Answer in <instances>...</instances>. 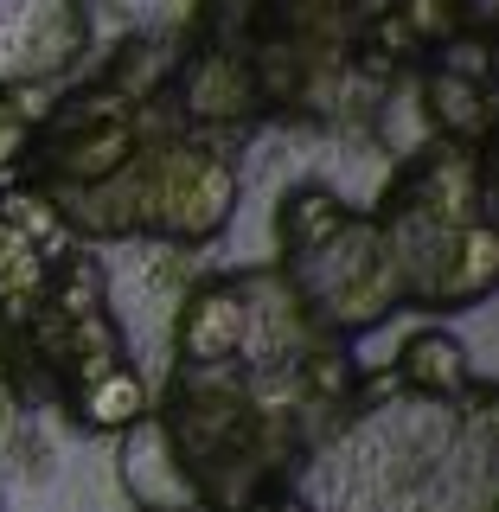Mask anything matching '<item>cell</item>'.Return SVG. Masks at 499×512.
Returning <instances> with one entry per match:
<instances>
[{
  "instance_id": "obj_6",
  "label": "cell",
  "mask_w": 499,
  "mask_h": 512,
  "mask_svg": "<svg viewBox=\"0 0 499 512\" xmlns=\"http://www.w3.org/2000/svg\"><path fill=\"white\" fill-rule=\"evenodd\" d=\"M90 0H0V84H58L90 52Z\"/></svg>"
},
{
  "instance_id": "obj_1",
  "label": "cell",
  "mask_w": 499,
  "mask_h": 512,
  "mask_svg": "<svg viewBox=\"0 0 499 512\" xmlns=\"http://www.w3.org/2000/svg\"><path fill=\"white\" fill-rule=\"evenodd\" d=\"M391 244L397 295L416 314H468L499 288V237L487 218V160L474 141L410 154L372 205Z\"/></svg>"
},
{
  "instance_id": "obj_13",
  "label": "cell",
  "mask_w": 499,
  "mask_h": 512,
  "mask_svg": "<svg viewBox=\"0 0 499 512\" xmlns=\"http://www.w3.org/2000/svg\"><path fill=\"white\" fill-rule=\"evenodd\" d=\"M340 218H346V199L333 186H320V180L288 186L282 205H276V256H295V250L320 244V237H327Z\"/></svg>"
},
{
  "instance_id": "obj_4",
  "label": "cell",
  "mask_w": 499,
  "mask_h": 512,
  "mask_svg": "<svg viewBox=\"0 0 499 512\" xmlns=\"http://www.w3.org/2000/svg\"><path fill=\"white\" fill-rule=\"evenodd\" d=\"M148 109L154 103H135V96L109 90L103 77H90L84 90L45 103V116L32 128L13 173L32 180L39 192H77V186L109 180L135 154V141L148 135Z\"/></svg>"
},
{
  "instance_id": "obj_9",
  "label": "cell",
  "mask_w": 499,
  "mask_h": 512,
  "mask_svg": "<svg viewBox=\"0 0 499 512\" xmlns=\"http://www.w3.org/2000/svg\"><path fill=\"white\" fill-rule=\"evenodd\" d=\"M71 237H45V231H26L20 218L0 212V333H13L20 320L39 308L45 282H52V263Z\"/></svg>"
},
{
  "instance_id": "obj_11",
  "label": "cell",
  "mask_w": 499,
  "mask_h": 512,
  "mask_svg": "<svg viewBox=\"0 0 499 512\" xmlns=\"http://www.w3.org/2000/svg\"><path fill=\"white\" fill-rule=\"evenodd\" d=\"M423 109L429 122H436L442 141H474V148H487V77H480V64L468 71H455V64H429L423 71Z\"/></svg>"
},
{
  "instance_id": "obj_12",
  "label": "cell",
  "mask_w": 499,
  "mask_h": 512,
  "mask_svg": "<svg viewBox=\"0 0 499 512\" xmlns=\"http://www.w3.org/2000/svg\"><path fill=\"white\" fill-rule=\"evenodd\" d=\"M154 404V391H148V378L135 372V365H116V372H103V378H90L84 391H71L64 397V416H71L84 436H122L135 416H148Z\"/></svg>"
},
{
  "instance_id": "obj_2",
  "label": "cell",
  "mask_w": 499,
  "mask_h": 512,
  "mask_svg": "<svg viewBox=\"0 0 499 512\" xmlns=\"http://www.w3.org/2000/svg\"><path fill=\"white\" fill-rule=\"evenodd\" d=\"M237 160L218 148L212 135H141L135 154L122 160L109 180L77 186V192H45L58 205L64 231L84 244H180V250H205L231 231L237 218Z\"/></svg>"
},
{
  "instance_id": "obj_5",
  "label": "cell",
  "mask_w": 499,
  "mask_h": 512,
  "mask_svg": "<svg viewBox=\"0 0 499 512\" xmlns=\"http://www.w3.org/2000/svg\"><path fill=\"white\" fill-rule=\"evenodd\" d=\"M160 103H173V116L199 128V135L263 116V90H256V64L244 52V39H199L192 52H173Z\"/></svg>"
},
{
  "instance_id": "obj_8",
  "label": "cell",
  "mask_w": 499,
  "mask_h": 512,
  "mask_svg": "<svg viewBox=\"0 0 499 512\" xmlns=\"http://www.w3.org/2000/svg\"><path fill=\"white\" fill-rule=\"evenodd\" d=\"M391 384H404L410 397H429V404H461L474 391V352L448 327H416L397 346Z\"/></svg>"
},
{
  "instance_id": "obj_7",
  "label": "cell",
  "mask_w": 499,
  "mask_h": 512,
  "mask_svg": "<svg viewBox=\"0 0 499 512\" xmlns=\"http://www.w3.org/2000/svg\"><path fill=\"white\" fill-rule=\"evenodd\" d=\"M250 333H256L250 269L244 276H205L173 308V359L180 365H231L250 352Z\"/></svg>"
},
{
  "instance_id": "obj_10",
  "label": "cell",
  "mask_w": 499,
  "mask_h": 512,
  "mask_svg": "<svg viewBox=\"0 0 499 512\" xmlns=\"http://www.w3.org/2000/svg\"><path fill=\"white\" fill-rule=\"evenodd\" d=\"M122 487L141 506H192V480L180 474V455H173L154 404H148V416H135L122 429Z\"/></svg>"
},
{
  "instance_id": "obj_14",
  "label": "cell",
  "mask_w": 499,
  "mask_h": 512,
  "mask_svg": "<svg viewBox=\"0 0 499 512\" xmlns=\"http://www.w3.org/2000/svg\"><path fill=\"white\" fill-rule=\"evenodd\" d=\"M45 103H52V84H0V180L20 167Z\"/></svg>"
},
{
  "instance_id": "obj_3",
  "label": "cell",
  "mask_w": 499,
  "mask_h": 512,
  "mask_svg": "<svg viewBox=\"0 0 499 512\" xmlns=\"http://www.w3.org/2000/svg\"><path fill=\"white\" fill-rule=\"evenodd\" d=\"M276 276L288 282V295L308 314V327L327 333V340H340V346L378 333L384 320L404 308L378 212H352V205L320 244L295 250V256H276Z\"/></svg>"
}]
</instances>
